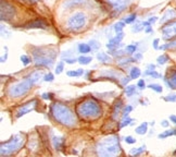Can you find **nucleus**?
<instances>
[{
    "label": "nucleus",
    "mask_w": 176,
    "mask_h": 157,
    "mask_svg": "<svg viewBox=\"0 0 176 157\" xmlns=\"http://www.w3.org/2000/svg\"><path fill=\"white\" fill-rule=\"evenodd\" d=\"M51 115L59 123L65 127H74L76 124V117L67 105L61 103H53L50 107Z\"/></svg>",
    "instance_id": "nucleus-1"
},
{
    "label": "nucleus",
    "mask_w": 176,
    "mask_h": 157,
    "mask_svg": "<svg viewBox=\"0 0 176 157\" xmlns=\"http://www.w3.org/2000/svg\"><path fill=\"white\" fill-rule=\"evenodd\" d=\"M120 152V140L117 135H111V137H106L97 145V154L101 157L117 156Z\"/></svg>",
    "instance_id": "nucleus-2"
},
{
    "label": "nucleus",
    "mask_w": 176,
    "mask_h": 157,
    "mask_svg": "<svg viewBox=\"0 0 176 157\" xmlns=\"http://www.w3.org/2000/svg\"><path fill=\"white\" fill-rule=\"evenodd\" d=\"M77 112L80 117L86 119H95L101 116L102 109L100 105L93 99H86L80 103L77 107Z\"/></svg>",
    "instance_id": "nucleus-3"
},
{
    "label": "nucleus",
    "mask_w": 176,
    "mask_h": 157,
    "mask_svg": "<svg viewBox=\"0 0 176 157\" xmlns=\"http://www.w3.org/2000/svg\"><path fill=\"white\" fill-rule=\"evenodd\" d=\"M34 58V64L36 67H51L56 59V51L45 48H37L32 51Z\"/></svg>",
    "instance_id": "nucleus-4"
},
{
    "label": "nucleus",
    "mask_w": 176,
    "mask_h": 157,
    "mask_svg": "<svg viewBox=\"0 0 176 157\" xmlns=\"http://www.w3.org/2000/svg\"><path fill=\"white\" fill-rule=\"evenodd\" d=\"M25 142V137L23 134H15L11 137L10 140L7 142H4L0 145V154L2 156H8V155H12L15 152L22 148Z\"/></svg>",
    "instance_id": "nucleus-5"
},
{
    "label": "nucleus",
    "mask_w": 176,
    "mask_h": 157,
    "mask_svg": "<svg viewBox=\"0 0 176 157\" xmlns=\"http://www.w3.org/2000/svg\"><path fill=\"white\" fill-rule=\"evenodd\" d=\"M33 85H34L33 82H32L28 77H26V80L21 81V82H17V83L11 85L8 93H9V95H10L11 97H13V98L21 97V96H23V95H25V94L32 88Z\"/></svg>",
    "instance_id": "nucleus-6"
},
{
    "label": "nucleus",
    "mask_w": 176,
    "mask_h": 157,
    "mask_svg": "<svg viewBox=\"0 0 176 157\" xmlns=\"http://www.w3.org/2000/svg\"><path fill=\"white\" fill-rule=\"evenodd\" d=\"M86 15L83 12H76V13H74L73 15H71L69 18V20L67 22V26L72 32H76V31H80V28H83L86 25Z\"/></svg>",
    "instance_id": "nucleus-7"
},
{
    "label": "nucleus",
    "mask_w": 176,
    "mask_h": 157,
    "mask_svg": "<svg viewBox=\"0 0 176 157\" xmlns=\"http://www.w3.org/2000/svg\"><path fill=\"white\" fill-rule=\"evenodd\" d=\"M0 7H1V12H0L1 20L7 21L10 20V19H13L14 15H15V9H14L12 4L7 2L6 0H1Z\"/></svg>",
    "instance_id": "nucleus-8"
},
{
    "label": "nucleus",
    "mask_w": 176,
    "mask_h": 157,
    "mask_svg": "<svg viewBox=\"0 0 176 157\" xmlns=\"http://www.w3.org/2000/svg\"><path fill=\"white\" fill-rule=\"evenodd\" d=\"M106 2L113 8V13L111 14L112 17L120 14L121 12H123L125 10V8L128 6L130 2V0H106Z\"/></svg>",
    "instance_id": "nucleus-9"
},
{
    "label": "nucleus",
    "mask_w": 176,
    "mask_h": 157,
    "mask_svg": "<svg viewBox=\"0 0 176 157\" xmlns=\"http://www.w3.org/2000/svg\"><path fill=\"white\" fill-rule=\"evenodd\" d=\"M162 35L165 40H169L176 37V20L165 24V26L162 28Z\"/></svg>",
    "instance_id": "nucleus-10"
},
{
    "label": "nucleus",
    "mask_w": 176,
    "mask_h": 157,
    "mask_svg": "<svg viewBox=\"0 0 176 157\" xmlns=\"http://www.w3.org/2000/svg\"><path fill=\"white\" fill-rule=\"evenodd\" d=\"M124 35H125V34H124L123 32L117 33L115 36L113 37V38H111V39H110L109 43L106 44V48H108V49H110V50H115L117 47H120L121 42H122V39L124 38Z\"/></svg>",
    "instance_id": "nucleus-11"
},
{
    "label": "nucleus",
    "mask_w": 176,
    "mask_h": 157,
    "mask_svg": "<svg viewBox=\"0 0 176 157\" xmlns=\"http://www.w3.org/2000/svg\"><path fill=\"white\" fill-rule=\"evenodd\" d=\"M35 104H36V100H32V102H30V103L25 104L24 106L20 107L19 109H17L15 117L20 118V117H22V116H24V115H26V114H28V112H30V111H33L34 109H35Z\"/></svg>",
    "instance_id": "nucleus-12"
},
{
    "label": "nucleus",
    "mask_w": 176,
    "mask_h": 157,
    "mask_svg": "<svg viewBox=\"0 0 176 157\" xmlns=\"http://www.w3.org/2000/svg\"><path fill=\"white\" fill-rule=\"evenodd\" d=\"M25 28H46L47 23L43 20H35L25 24Z\"/></svg>",
    "instance_id": "nucleus-13"
},
{
    "label": "nucleus",
    "mask_w": 176,
    "mask_h": 157,
    "mask_svg": "<svg viewBox=\"0 0 176 157\" xmlns=\"http://www.w3.org/2000/svg\"><path fill=\"white\" fill-rule=\"evenodd\" d=\"M51 141H52L53 147H54L56 150H61L62 148H63V145H64V139L63 137H58V135H52Z\"/></svg>",
    "instance_id": "nucleus-14"
},
{
    "label": "nucleus",
    "mask_w": 176,
    "mask_h": 157,
    "mask_svg": "<svg viewBox=\"0 0 176 157\" xmlns=\"http://www.w3.org/2000/svg\"><path fill=\"white\" fill-rule=\"evenodd\" d=\"M86 2V0H67L63 4V7L67 9H71V8H75L78 6H82Z\"/></svg>",
    "instance_id": "nucleus-15"
},
{
    "label": "nucleus",
    "mask_w": 176,
    "mask_h": 157,
    "mask_svg": "<svg viewBox=\"0 0 176 157\" xmlns=\"http://www.w3.org/2000/svg\"><path fill=\"white\" fill-rule=\"evenodd\" d=\"M165 83L166 85H169V88L176 90V71H173L169 79H165Z\"/></svg>",
    "instance_id": "nucleus-16"
},
{
    "label": "nucleus",
    "mask_w": 176,
    "mask_h": 157,
    "mask_svg": "<svg viewBox=\"0 0 176 157\" xmlns=\"http://www.w3.org/2000/svg\"><path fill=\"white\" fill-rule=\"evenodd\" d=\"M175 17H176V11L173 10V9H167V11L164 13L162 19L160 20V23H164V22L171 20V19H173V18H175Z\"/></svg>",
    "instance_id": "nucleus-17"
},
{
    "label": "nucleus",
    "mask_w": 176,
    "mask_h": 157,
    "mask_svg": "<svg viewBox=\"0 0 176 157\" xmlns=\"http://www.w3.org/2000/svg\"><path fill=\"white\" fill-rule=\"evenodd\" d=\"M123 109V102L121 99H117L115 100V103H114V109H113V118H117L119 114H120V111Z\"/></svg>",
    "instance_id": "nucleus-18"
},
{
    "label": "nucleus",
    "mask_w": 176,
    "mask_h": 157,
    "mask_svg": "<svg viewBox=\"0 0 176 157\" xmlns=\"http://www.w3.org/2000/svg\"><path fill=\"white\" fill-rule=\"evenodd\" d=\"M77 49H78V53L80 54H83V55H86L88 53L91 51V47L88 45V44H85V43H80L78 44V46H77Z\"/></svg>",
    "instance_id": "nucleus-19"
},
{
    "label": "nucleus",
    "mask_w": 176,
    "mask_h": 157,
    "mask_svg": "<svg viewBox=\"0 0 176 157\" xmlns=\"http://www.w3.org/2000/svg\"><path fill=\"white\" fill-rule=\"evenodd\" d=\"M97 59H98V61L102 62V64H108V62H111V60H112L111 57L108 54H106V53H98L97 54Z\"/></svg>",
    "instance_id": "nucleus-20"
},
{
    "label": "nucleus",
    "mask_w": 176,
    "mask_h": 157,
    "mask_svg": "<svg viewBox=\"0 0 176 157\" xmlns=\"http://www.w3.org/2000/svg\"><path fill=\"white\" fill-rule=\"evenodd\" d=\"M147 131H148V123H147V122H143L140 126H138V127L136 128L135 132H136L137 134H139V135H143V134L147 133Z\"/></svg>",
    "instance_id": "nucleus-21"
},
{
    "label": "nucleus",
    "mask_w": 176,
    "mask_h": 157,
    "mask_svg": "<svg viewBox=\"0 0 176 157\" xmlns=\"http://www.w3.org/2000/svg\"><path fill=\"white\" fill-rule=\"evenodd\" d=\"M146 150V146L143 145V146L140 147H136V148H132L130 150V155H133V156H137V155H140L141 153H143Z\"/></svg>",
    "instance_id": "nucleus-22"
},
{
    "label": "nucleus",
    "mask_w": 176,
    "mask_h": 157,
    "mask_svg": "<svg viewBox=\"0 0 176 157\" xmlns=\"http://www.w3.org/2000/svg\"><path fill=\"white\" fill-rule=\"evenodd\" d=\"M93 60V58L91 57H88V56H80L77 61L80 62V64H83V66H86V64H89Z\"/></svg>",
    "instance_id": "nucleus-23"
},
{
    "label": "nucleus",
    "mask_w": 176,
    "mask_h": 157,
    "mask_svg": "<svg viewBox=\"0 0 176 157\" xmlns=\"http://www.w3.org/2000/svg\"><path fill=\"white\" fill-rule=\"evenodd\" d=\"M27 77H28V79L33 82V84H35L40 80V77H41V72H39V71H38V72H34V73H32L30 75H28Z\"/></svg>",
    "instance_id": "nucleus-24"
},
{
    "label": "nucleus",
    "mask_w": 176,
    "mask_h": 157,
    "mask_svg": "<svg viewBox=\"0 0 176 157\" xmlns=\"http://www.w3.org/2000/svg\"><path fill=\"white\" fill-rule=\"evenodd\" d=\"M67 77H80L84 74L83 69H77V70H71L67 72Z\"/></svg>",
    "instance_id": "nucleus-25"
},
{
    "label": "nucleus",
    "mask_w": 176,
    "mask_h": 157,
    "mask_svg": "<svg viewBox=\"0 0 176 157\" xmlns=\"http://www.w3.org/2000/svg\"><path fill=\"white\" fill-rule=\"evenodd\" d=\"M125 94H126V96L128 97L135 95V94H136V86H135V85H128V86H126V88H125Z\"/></svg>",
    "instance_id": "nucleus-26"
},
{
    "label": "nucleus",
    "mask_w": 176,
    "mask_h": 157,
    "mask_svg": "<svg viewBox=\"0 0 176 157\" xmlns=\"http://www.w3.org/2000/svg\"><path fill=\"white\" fill-rule=\"evenodd\" d=\"M173 48H176V40H173V42H169L167 44H164L162 46L159 47L160 50H165V49H173Z\"/></svg>",
    "instance_id": "nucleus-27"
},
{
    "label": "nucleus",
    "mask_w": 176,
    "mask_h": 157,
    "mask_svg": "<svg viewBox=\"0 0 176 157\" xmlns=\"http://www.w3.org/2000/svg\"><path fill=\"white\" fill-rule=\"evenodd\" d=\"M125 22L124 21H120V22H117V23H115L114 25H113V28H114V31H115V33H120V32H122V30H123L124 27H125Z\"/></svg>",
    "instance_id": "nucleus-28"
},
{
    "label": "nucleus",
    "mask_w": 176,
    "mask_h": 157,
    "mask_svg": "<svg viewBox=\"0 0 176 157\" xmlns=\"http://www.w3.org/2000/svg\"><path fill=\"white\" fill-rule=\"evenodd\" d=\"M140 74H141V71L138 69V68H133L132 70H130V79L132 80H135V79H138L140 77Z\"/></svg>",
    "instance_id": "nucleus-29"
},
{
    "label": "nucleus",
    "mask_w": 176,
    "mask_h": 157,
    "mask_svg": "<svg viewBox=\"0 0 176 157\" xmlns=\"http://www.w3.org/2000/svg\"><path fill=\"white\" fill-rule=\"evenodd\" d=\"M172 135H176V130H167V131H164L163 133H160V134H159V137H160V139H165V137H172Z\"/></svg>",
    "instance_id": "nucleus-30"
},
{
    "label": "nucleus",
    "mask_w": 176,
    "mask_h": 157,
    "mask_svg": "<svg viewBox=\"0 0 176 157\" xmlns=\"http://www.w3.org/2000/svg\"><path fill=\"white\" fill-rule=\"evenodd\" d=\"M143 28H145V26H143V22H138V23H136L133 27H132V32H134V33H138V32H141Z\"/></svg>",
    "instance_id": "nucleus-31"
},
{
    "label": "nucleus",
    "mask_w": 176,
    "mask_h": 157,
    "mask_svg": "<svg viewBox=\"0 0 176 157\" xmlns=\"http://www.w3.org/2000/svg\"><path fill=\"white\" fill-rule=\"evenodd\" d=\"M146 75H149L150 77H152V79H158V77H161V74L159 72H156V70H147L145 72Z\"/></svg>",
    "instance_id": "nucleus-32"
},
{
    "label": "nucleus",
    "mask_w": 176,
    "mask_h": 157,
    "mask_svg": "<svg viewBox=\"0 0 176 157\" xmlns=\"http://www.w3.org/2000/svg\"><path fill=\"white\" fill-rule=\"evenodd\" d=\"M137 19V14L136 13H132L130 15H128L127 18L124 19V22L126 24H133Z\"/></svg>",
    "instance_id": "nucleus-33"
},
{
    "label": "nucleus",
    "mask_w": 176,
    "mask_h": 157,
    "mask_svg": "<svg viewBox=\"0 0 176 157\" xmlns=\"http://www.w3.org/2000/svg\"><path fill=\"white\" fill-rule=\"evenodd\" d=\"M167 61H169V57H167L166 55H161V56H159V57L156 58V62H158V64H160V66L165 64Z\"/></svg>",
    "instance_id": "nucleus-34"
},
{
    "label": "nucleus",
    "mask_w": 176,
    "mask_h": 157,
    "mask_svg": "<svg viewBox=\"0 0 176 157\" xmlns=\"http://www.w3.org/2000/svg\"><path fill=\"white\" fill-rule=\"evenodd\" d=\"M130 124H134L133 119H130V118H128V117L123 118V121L121 122L120 128H125V127H127V126H130Z\"/></svg>",
    "instance_id": "nucleus-35"
},
{
    "label": "nucleus",
    "mask_w": 176,
    "mask_h": 157,
    "mask_svg": "<svg viewBox=\"0 0 176 157\" xmlns=\"http://www.w3.org/2000/svg\"><path fill=\"white\" fill-rule=\"evenodd\" d=\"M148 87H149L150 90L156 92V93H162V91H163V87L161 86V85H159V84H149Z\"/></svg>",
    "instance_id": "nucleus-36"
},
{
    "label": "nucleus",
    "mask_w": 176,
    "mask_h": 157,
    "mask_svg": "<svg viewBox=\"0 0 176 157\" xmlns=\"http://www.w3.org/2000/svg\"><path fill=\"white\" fill-rule=\"evenodd\" d=\"M136 49H137V44H132V45L126 46V53L130 55L135 54V53H136Z\"/></svg>",
    "instance_id": "nucleus-37"
},
{
    "label": "nucleus",
    "mask_w": 176,
    "mask_h": 157,
    "mask_svg": "<svg viewBox=\"0 0 176 157\" xmlns=\"http://www.w3.org/2000/svg\"><path fill=\"white\" fill-rule=\"evenodd\" d=\"M134 108L132 105H127L125 107H123V118H126L128 117V114H130V111L133 110Z\"/></svg>",
    "instance_id": "nucleus-38"
},
{
    "label": "nucleus",
    "mask_w": 176,
    "mask_h": 157,
    "mask_svg": "<svg viewBox=\"0 0 176 157\" xmlns=\"http://www.w3.org/2000/svg\"><path fill=\"white\" fill-rule=\"evenodd\" d=\"M63 69H64V61H60L59 64H58V66H56V74H60L63 72Z\"/></svg>",
    "instance_id": "nucleus-39"
},
{
    "label": "nucleus",
    "mask_w": 176,
    "mask_h": 157,
    "mask_svg": "<svg viewBox=\"0 0 176 157\" xmlns=\"http://www.w3.org/2000/svg\"><path fill=\"white\" fill-rule=\"evenodd\" d=\"M21 61H22V64H23L24 66H28V64L32 62L30 58L28 57V56H26V55H22V56H21Z\"/></svg>",
    "instance_id": "nucleus-40"
},
{
    "label": "nucleus",
    "mask_w": 176,
    "mask_h": 157,
    "mask_svg": "<svg viewBox=\"0 0 176 157\" xmlns=\"http://www.w3.org/2000/svg\"><path fill=\"white\" fill-rule=\"evenodd\" d=\"M88 44H89V46L91 47V49H93V50H97L100 47V43L99 42H97V40H95V39L89 40V43Z\"/></svg>",
    "instance_id": "nucleus-41"
},
{
    "label": "nucleus",
    "mask_w": 176,
    "mask_h": 157,
    "mask_svg": "<svg viewBox=\"0 0 176 157\" xmlns=\"http://www.w3.org/2000/svg\"><path fill=\"white\" fill-rule=\"evenodd\" d=\"M165 102H169V103H176V94H171L164 97Z\"/></svg>",
    "instance_id": "nucleus-42"
},
{
    "label": "nucleus",
    "mask_w": 176,
    "mask_h": 157,
    "mask_svg": "<svg viewBox=\"0 0 176 157\" xmlns=\"http://www.w3.org/2000/svg\"><path fill=\"white\" fill-rule=\"evenodd\" d=\"M53 79H54V75H53L52 73H47L43 75V80L45 81V82H52Z\"/></svg>",
    "instance_id": "nucleus-43"
},
{
    "label": "nucleus",
    "mask_w": 176,
    "mask_h": 157,
    "mask_svg": "<svg viewBox=\"0 0 176 157\" xmlns=\"http://www.w3.org/2000/svg\"><path fill=\"white\" fill-rule=\"evenodd\" d=\"M1 35H2L4 38H8V37H9V35H10V32H9V31H7V28H6V26H4V25H1Z\"/></svg>",
    "instance_id": "nucleus-44"
},
{
    "label": "nucleus",
    "mask_w": 176,
    "mask_h": 157,
    "mask_svg": "<svg viewBox=\"0 0 176 157\" xmlns=\"http://www.w3.org/2000/svg\"><path fill=\"white\" fill-rule=\"evenodd\" d=\"M137 87L139 88V90H145L146 88V83H145V80H139L138 81V83H137Z\"/></svg>",
    "instance_id": "nucleus-45"
},
{
    "label": "nucleus",
    "mask_w": 176,
    "mask_h": 157,
    "mask_svg": "<svg viewBox=\"0 0 176 157\" xmlns=\"http://www.w3.org/2000/svg\"><path fill=\"white\" fill-rule=\"evenodd\" d=\"M125 142H126L127 144H134V143H136V139L135 137H126L125 139Z\"/></svg>",
    "instance_id": "nucleus-46"
},
{
    "label": "nucleus",
    "mask_w": 176,
    "mask_h": 157,
    "mask_svg": "<svg viewBox=\"0 0 176 157\" xmlns=\"http://www.w3.org/2000/svg\"><path fill=\"white\" fill-rule=\"evenodd\" d=\"M63 61H65V62L69 64H73L76 62L77 59H75V58H63Z\"/></svg>",
    "instance_id": "nucleus-47"
},
{
    "label": "nucleus",
    "mask_w": 176,
    "mask_h": 157,
    "mask_svg": "<svg viewBox=\"0 0 176 157\" xmlns=\"http://www.w3.org/2000/svg\"><path fill=\"white\" fill-rule=\"evenodd\" d=\"M7 59H8V48L7 47H4V56L1 57L0 61H1V62H6Z\"/></svg>",
    "instance_id": "nucleus-48"
},
{
    "label": "nucleus",
    "mask_w": 176,
    "mask_h": 157,
    "mask_svg": "<svg viewBox=\"0 0 176 157\" xmlns=\"http://www.w3.org/2000/svg\"><path fill=\"white\" fill-rule=\"evenodd\" d=\"M52 94L51 93H43V95H41V97H43V99H46V100H48V99H51L52 98Z\"/></svg>",
    "instance_id": "nucleus-49"
},
{
    "label": "nucleus",
    "mask_w": 176,
    "mask_h": 157,
    "mask_svg": "<svg viewBox=\"0 0 176 157\" xmlns=\"http://www.w3.org/2000/svg\"><path fill=\"white\" fill-rule=\"evenodd\" d=\"M159 42H160L159 38H156V39L153 40V48H154L156 50L159 49Z\"/></svg>",
    "instance_id": "nucleus-50"
},
{
    "label": "nucleus",
    "mask_w": 176,
    "mask_h": 157,
    "mask_svg": "<svg viewBox=\"0 0 176 157\" xmlns=\"http://www.w3.org/2000/svg\"><path fill=\"white\" fill-rule=\"evenodd\" d=\"M130 80H132L130 77H123V79H122V81H121V83H122V85H126V84L128 83Z\"/></svg>",
    "instance_id": "nucleus-51"
},
{
    "label": "nucleus",
    "mask_w": 176,
    "mask_h": 157,
    "mask_svg": "<svg viewBox=\"0 0 176 157\" xmlns=\"http://www.w3.org/2000/svg\"><path fill=\"white\" fill-rule=\"evenodd\" d=\"M135 56H134V59H135V60H141V59H143V54H140V53H138V54H136V53H135Z\"/></svg>",
    "instance_id": "nucleus-52"
},
{
    "label": "nucleus",
    "mask_w": 176,
    "mask_h": 157,
    "mask_svg": "<svg viewBox=\"0 0 176 157\" xmlns=\"http://www.w3.org/2000/svg\"><path fill=\"white\" fill-rule=\"evenodd\" d=\"M161 126H162V127H164V128H169V122L167 120H163L162 122H161Z\"/></svg>",
    "instance_id": "nucleus-53"
},
{
    "label": "nucleus",
    "mask_w": 176,
    "mask_h": 157,
    "mask_svg": "<svg viewBox=\"0 0 176 157\" xmlns=\"http://www.w3.org/2000/svg\"><path fill=\"white\" fill-rule=\"evenodd\" d=\"M156 20H158V18L152 17V18H150L149 20H148V22H149L150 24H152V23H154V22H156Z\"/></svg>",
    "instance_id": "nucleus-54"
},
{
    "label": "nucleus",
    "mask_w": 176,
    "mask_h": 157,
    "mask_svg": "<svg viewBox=\"0 0 176 157\" xmlns=\"http://www.w3.org/2000/svg\"><path fill=\"white\" fill-rule=\"evenodd\" d=\"M147 70H156V66L154 64H148L147 66Z\"/></svg>",
    "instance_id": "nucleus-55"
},
{
    "label": "nucleus",
    "mask_w": 176,
    "mask_h": 157,
    "mask_svg": "<svg viewBox=\"0 0 176 157\" xmlns=\"http://www.w3.org/2000/svg\"><path fill=\"white\" fill-rule=\"evenodd\" d=\"M22 1H25V2H28V4H36L39 0H22Z\"/></svg>",
    "instance_id": "nucleus-56"
},
{
    "label": "nucleus",
    "mask_w": 176,
    "mask_h": 157,
    "mask_svg": "<svg viewBox=\"0 0 176 157\" xmlns=\"http://www.w3.org/2000/svg\"><path fill=\"white\" fill-rule=\"evenodd\" d=\"M145 31H146V33H152V27H151V25H150V26H147Z\"/></svg>",
    "instance_id": "nucleus-57"
},
{
    "label": "nucleus",
    "mask_w": 176,
    "mask_h": 157,
    "mask_svg": "<svg viewBox=\"0 0 176 157\" xmlns=\"http://www.w3.org/2000/svg\"><path fill=\"white\" fill-rule=\"evenodd\" d=\"M169 119H171V120H172L174 123H176V116H175V115H172V116L169 117Z\"/></svg>",
    "instance_id": "nucleus-58"
},
{
    "label": "nucleus",
    "mask_w": 176,
    "mask_h": 157,
    "mask_svg": "<svg viewBox=\"0 0 176 157\" xmlns=\"http://www.w3.org/2000/svg\"><path fill=\"white\" fill-rule=\"evenodd\" d=\"M175 124H176V123H175Z\"/></svg>",
    "instance_id": "nucleus-59"
}]
</instances>
